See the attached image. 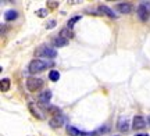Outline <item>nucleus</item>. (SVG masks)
<instances>
[{"mask_svg":"<svg viewBox=\"0 0 150 136\" xmlns=\"http://www.w3.org/2000/svg\"><path fill=\"white\" fill-rule=\"evenodd\" d=\"M49 111L53 114L52 115V120L49 122V125L52 126V128H61V126L64 125V122H65L64 114H63V111H61L59 107L50 106V107H49Z\"/></svg>","mask_w":150,"mask_h":136,"instance_id":"obj_1","label":"nucleus"},{"mask_svg":"<svg viewBox=\"0 0 150 136\" xmlns=\"http://www.w3.org/2000/svg\"><path fill=\"white\" fill-rule=\"evenodd\" d=\"M54 63L53 61H45L42 58H35L29 63V66H28V71H29V74H38V72H42V71L47 70L50 67H53Z\"/></svg>","mask_w":150,"mask_h":136,"instance_id":"obj_2","label":"nucleus"},{"mask_svg":"<svg viewBox=\"0 0 150 136\" xmlns=\"http://www.w3.org/2000/svg\"><path fill=\"white\" fill-rule=\"evenodd\" d=\"M35 56L36 57H46V58H54L56 56H57V51L52 47V46H49V44H40L36 50H35Z\"/></svg>","mask_w":150,"mask_h":136,"instance_id":"obj_3","label":"nucleus"},{"mask_svg":"<svg viewBox=\"0 0 150 136\" xmlns=\"http://www.w3.org/2000/svg\"><path fill=\"white\" fill-rule=\"evenodd\" d=\"M43 85V81L42 79H39V78H28L27 79V89L29 92H36L39 90Z\"/></svg>","mask_w":150,"mask_h":136,"instance_id":"obj_4","label":"nucleus"},{"mask_svg":"<svg viewBox=\"0 0 150 136\" xmlns=\"http://www.w3.org/2000/svg\"><path fill=\"white\" fill-rule=\"evenodd\" d=\"M150 16V6L147 3H140L138 7V17L140 21H147Z\"/></svg>","mask_w":150,"mask_h":136,"instance_id":"obj_5","label":"nucleus"},{"mask_svg":"<svg viewBox=\"0 0 150 136\" xmlns=\"http://www.w3.org/2000/svg\"><path fill=\"white\" fill-rule=\"evenodd\" d=\"M28 110H29V113L32 114V117H35L36 120H45V114H43V111L39 109L33 101H29V103H28Z\"/></svg>","mask_w":150,"mask_h":136,"instance_id":"obj_6","label":"nucleus"},{"mask_svg":"<svg viewBox=\"0 0 150 136\" xmlns=\"http://www.w3.org/2000/svg\"><path fill=\"white\" fill-rule=\"evenodd\" d=\"M115 10L118 13H122V14H129L132 11V4L131 3H127V1H121V3H117L115 4Z\"/></svg>","mask_w":150,"mask_h":136,"instance_id":"obj_7","label":"nucleus"},{"mask_svg":"<svg viewBox=\"0 0 150 136\" xmlns=\"http://www.w3.org/2000/svg\"><path fill=\"white\" fill-rule=\"evenodd\" d=\"M117 128L120 132H127L129 129V120L127 117H120L117 121Z\"/></svg>","mask_w":150,"mask_h":136,"instance_id":"obj_8","label":"nucleus"},{"mask_svg":"<svg viewBox=\"0 0 150 136\" xmlns=\"http://www.w3.org/2000/svg\"><path fill=\"white\" fill-rule=\"evenodd\" d=\"M146 126V121L142 115H135L134 121H132V129H140Z\"/></svg>","mask_w":150,"mask_h":136,"instance_id":"obj_9","label":"nucleus"},{"mask_svg":"<svg viewBox=\"0 0 150 136\" xmlns=\"http://www.w3.org/2000/svg\"><path fill=\"white\" fill-rule=\"evenodd\" d=\"M52 43H53L54 47H64V46L68 44V40L61 38V36H56V38L52 39Z\"/></svg>","mask_w":150,"mask_h":136,"instance_id":"obj_10","label":"nucleus"},{"mask_svg":"<svg viewBox=\"0 0 150 136\" xmlns=\"http://www.w3.org/2000/svg\"><path fill=\"white\" fill-rule=\"evenodd\" d=\"M99 11H100L102 14H104V16L110 17V18H117V17H115V13H114L111 8H108L107 6H104V4H99Z\"/></svg>","mask_w":150,"mask_h":136,"instance_id":"obj_11","label":"nucleus"},{"mask_svg":"<svg viewBox=\"0 0 150 136\" xmlns=\"http://www.w3.org/2000/svg\"><path fill=\"white\" fill-rule=\"evenodd\" d=\"M50 99H52V92H50V90H45V92L40 93V96H39V103L40 104H49Z\"/></svg>","mask_w":150,"mask_h":136,"instance_id":"obj_12","label":"nucleus"},{"mask_svg":"<svg viewBox=\"0 0 150 136\" xmlns=\"http://www.w3.org/2000/svg\"><path fill=\"white\" fill-rule=\"evenodd\" d=\"M59 36H61V38H64V39H72L74 38V32L71 31V29H68V28H63L61 31H60L59 33Z\"/></svg>","mask_w":150,"mask_h":136,"instance_id":"obj_13","label":"nucleus"},{"mask_svg":"<svg viewBox=\"0 0 150 136\" xmlns=\"http://www.w3.org/2000/svg\"><path fill=\"white\" fill-rule=\"evenodd\" d=\"M17 17H18V13H17L16 10H7L4 14V18L7 21H14Z\"/></svg>","mask_w":150,"mask_h":136,"instance_id":"obj_14","label":"nucleus"},{"mask_svg":"<svg viewBox=\"0 0 150 136\" xmlns=\"http://www.w3.org/2000/svg\"><path fill=\"white\" fill-rule=\"evenodd\" d=\"M65 131H67V133L70 136H81V132L78 131V128H75V126H72V125H67Z\"/></svg>","mask_w":150,"mask_h":136,"instance_id":"obj_15","label":"nucleus"},{"mask_svg":"<svg viewBox=\"0 0 150 136\" xmlns=\"http://www.w3.org/2000/svg\"><path fill=\"white\" fill-rule=\"evenodd\" d=\"M0 83H1V85H0V89H1L3 93H6L8 89H10V79H8V78H3Z\"/></svg>","mask_w":150,"mask_h":136,"instance_id":"obj_16","label":"nucleus"},{"mask_svg":"<svg viewBox=\"0 0 150 136\" xmlns=\"http://www.w3.org/2000/svg\"><path fill=\"white\" fill-rule=\"evenodd\" d=\"M81 18H82V16H75V17H72V18H70V20H68V22H67V28L72 31L74 25H75V24H76L78 21H79Z\"/></svg>","mask_w":150,"mask_h":136,"instance_id":"obj_17","label":"nucleus"},{"mask_svg":"<svg viewBox=\"0 0 150 136\" xmlns=\"http://www.w3.org/2000/svg\"><path fill=\"white\" fill-rule=\"evenodd\" d=\"M49 79L53 81V82H57L60 79V72L59 71H56V70H52L50 72H49Z\"/></svg>","mask_w":150,"mask_h":136,"instance_id":"obj_18","label":"nucleus"},{"mask_svg":"<svg viewBox=\"0 0 150 136\" xmlns=\"http://www.w3.org/2000/svg\"><path fill=\"white\" fill-rule=\"evenodd\" d=\"M46 4H47V8H50V10H56L57 6H59V3H57V1H47Z\"/></svg>","mask_w":150,"mask_h":136,"instance_id":"obj_19","label":"nucleus"},{"mask_svg":"<svg viewBox=\"0 0 150 136\" xmlns=\"http://www.w3.org/2000/svg\"><path fill=\"white\" fill-rule=\"evenodd\" d=\"M99 135L97 131H92V132H81V136H96Z\"/></svg>","mask_w":150,"mask_h":136,"instance_id":"obj_20","label":"nucleus"},{"mask_svg":"<svg viewBox=\"0 0 150 136\" xmlns=\"http://www.w3.org/2000/svg\"><path fill=\"white\" fill-rule=\"evenodd\" d=\"M56 24H57V22L54 21V20H52V21H49L47 24H46V28H47V29H52V28L56 27Z\"/></svg>","mask_w":150,"mask_h":136,"instance_id":"obj_21","label":"nucleus"},{"mask_svg":"<svg viewBox=\"0 0 150 136\" xmlns=\"http://www.w3.org/2000/svg\"><path fill=\"white\" fill-rule=\"evenodd\" d=\"M36 14L39 17H46V14H47V10H45V8H42V10H38Z\"/></svg>","mask_w":150,"mask_h":136,"instance_id":"obj_22","label":"nucleus"},{"mask_svg":"<svg viewBox=\"0 0 150 136\" xmlns=\"http://www.w3.org/2000/svg\"><path fill=\"white\" fill-rule=\"evenodd\" d=\"M135 136H149L147 133H138V135H135Z\"/></svg>","mask_w":150,"mask_h":136,"instance_id":"obj_23","label":"nucleus"},{"mask_svg":"<svg viewBox=\"0 0 150 136\" xmlns=\"http://www.w3.org/2000/svg\"><path fill=\"white\" fill-rule=\"evenodd\" d=\"M114 136H118V135H114Z\"/></svg>","mask_w":150,"mask_h":136,"instance_id":"obj_24","label":"nucleus"}]
</instances>
